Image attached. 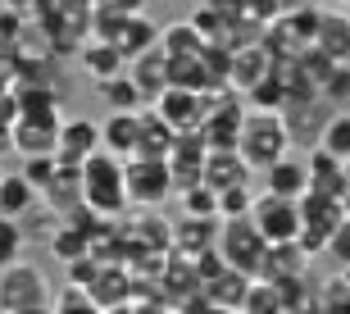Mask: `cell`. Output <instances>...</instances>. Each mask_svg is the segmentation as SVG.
Listing matches in <instances>:
<instances>
[{
    "mask_svg": "<svg viewBox=\"0 0 350 314\" xmlns=\"http://www.w3.org/2000/svg\"><path fill=\"white\" fill-rule=\"evenodd\" d=\"M155 114L169 123L173 132H191L205 118V92H182V87H164L155 96Z\"/></svg>",
    "mask_w": 350,
    "mask_h": 314,
    "instance_id": "10",
    "label": "cell"
},
{
    "mask_svg": "<svg viewBox=\"0 0 350 314\" xmlns=\"http://www.w3.org/2000/svg\"><path fill=\"white\" fill-rule=\"evenodd\" d=\"M132 82H137V92H142V101L146 105H155V96L164 92V87H169V55L159 51H146V55H137V60H132Z\"/></svg>",
    "mask_w": 350,
    "mask_h": 314,
    "instance_id": "17",
    "label": "cell"
},
{
    "mask_svg": "<svg viewBox=\"0 0 350 314\" xmlns=\"http://www.w3.org/2000/svg\"><path fill=\"white\" fill-rule=\"evenodd\" d=\"M327 255H332V260H337L341 269L350 264V219H341L337 228H332V241H327Z\"/></svg>",
    "mask_w": 350,
    "mask_h": 314,
    "instance_id": "38",
    "label": "cell"
},
{
    "mask_svg": "<svg viewBox=\"0 0 350 314\" xmlns=\"http://www.w3.org/2000/svg\"><path fill=\"white\" fill-rule=\"evenodd\" d=\"M82 205L114 219L128 209V187H123V159L109 155V151H96V155L82 159Z\"/></svg>",
    "mask_w": 350,
    "mask_h": 314,
    "instance_id": "2",
    "label": "cell"
},
{
    "mask_svg": "<svg viewBox=\"0 0 350 314\" xmlns=\"http://www.w3.org/2000/svg\"><path fill=\"white\" fill-rule=\"evenodd\" d=\"M305 314H350V287H346V278H327L323 287H314L310 301H305Z\"/></svg>",
    "mask_w": 350,
    "mask_h": 314,
    "instance_id": "26",
    "label": "cell"
},
{
    "mask_svg": "<svg viewBox=\"0 0 350 314\" xmlns=\"http://www.w3.org/2000/svg\"><path fill=\"white\" fill-rule=\"evenodd\" d=\"M0 314H55L51 305H23V310H0Z\"/></svg>",
    "mask_w": 350,
    "mask_h": 314,
    "instance_id": "44",
    "label": "cell"
},
{
    "mask_svg": "<svg viewBox=\"0 0 350 314\" xmlns=\"http://www.w3.org/2000/svg\"><path fill=\"white\" fill-rule=\"evenodd\" d=\"M200 46H205V37L191 27V18H187V23L159 27V51L169 55V60H178V55H200Z\"/></svg>",
    "mask_w": 350,
    "mask_h": 314,
    "instance_id": "27",
    "label": "cell"
},
{
    "mask_svg": "<svg viewBox=\"0 0 350 314\" xmlns=\"http://www.w3.org/2000/svg\"><path fill=\"white\" fill-rule=\"evenodd\" d=\"M250 105H241L237 92H205V118H200V137L209 151H237V132Z\"/></svg>",
    "mask_w": 350,
    "mask_h": 314,
    "instance_id": "4",
    "label": "cell"
},
{
    "mask_svg": "<svg viewBox=\"0 0 350 314\" xmlns=\"http://www.w3.org/2000/svg\"><path fill=\"white\" fill-rule=\"evenodd\" d=\"M291 5H323V0H291Z\"/></svg>",
    "mask_w": 350,
    "mask_h": 314,
    "instance_id": "45",
    "label": "cell"
},
{
    "mask_svg": "<svg viewBox=\"0 0 350 314\" xmlns=\"http://www.w3.org/2000/svg\"><path fill=\"white\" fill-rule=\"evenodd\" d=\"M51 255L59 264H73V260H82V255H91V237L82 233L78 223L59 219V223H55V233H51Z\"/></svg>",
    "mask_w": 350,
    "mask_h": 314,
    "instance_id": "25",
    "label": "cell"
},
{
    "mask_svg": "<svg viewBox=\"0 0 350 314\" xmlns=\"http://www.w3.org/2000/svg\"><path fill=\"white\" fill-rule=\"evenodd\" d=\"M55 169H59V159H55V155H23V169H18V173H23L37 192H46L51 178H55Z\"/></svg>",
    "mask_w": 350,
    "mask_h": 314,
    "instance_id": "34",
    "label": "cell"
},
{
    "mask_svg": "<svg viewBox=\"0 0 350 314\" xmlns=\"http://www.w3.org/2000/svg\"><path fill=\"white\" fill-rule=\"evenodd\" d=\"M105 5L118 14H146V0H105Z\"/></svg>",
    "mask_w": 350,
    "mask_h": 314,
    "instance_id": "41",
    "label": "cell"
},
{
    "mask_svg": "<svg viewBox=\"0 0 350 314\" xmlns=\"http://www.w3.org/2000/svg\"><path fill=\"white\" fill-rule=\"evenodd\" d=\"M23 305H51V283L37 264L14 260L0 269V310H23Z\"/></svg>",
    "mask_w": 350,
    "mask_h": 314,
    "instance_id": "6",
    "label": "cell"
},
{
    "mask_svg": "<svg viewBox=\"0 0 350 314\" xmlns=\"http://www.w3.org/2000/svg\"><path fill=\"white\" fill-rule=\"evenodd\" d=\"M286 151H291V132H286L282 114H278V109H246L241 132H237V155L260 173L264 164L282 159Z\"/></svg>",
    "mask_w": 350,
    "mask_h": 314,
    "instance_id": "1",
    "label": "cell"
},
{
    "mask_svg": "<svg viewBox=\"0 0 350 314\" xmlns=\"http://www.w3.org/2000/svg\"><path fill=\"white\" fill-rule=\"evenodd\" d=\"M96 274H100V260H96V255H82V260L68 264V287H82V291H87L91 283H96Z\"/></svg>",
    "mask_w": 350,
    "mask_h": 314,
    "instance_id": "37",
    "label": "cell"
},
{
    "mask_svg": "<svg viewBox=\"0 0 350 314\" xmlns=\"http://www.w3.org/2000/svg\"><path fill=\"white\" fill-rule=\"evenodd\" d=\"M23 246H27V228L23 219H10V214H0V269L14 260H23Z\"/></svg>",
    "mask_w": 350,
    "mask_h": 314,
    "instance_id": "32",
    "label": "cell"
},
{
    "mask_svg": "<svg viewBox=\"0 0 350 314\" xmlns=\"http://www.w3.org/2000/svg\"><path fill=\"white\" fill-rule=\"evenodd\" d=\"M319 146L350 164V109H332V118L323 123V137H319Z\"/></svg>",
    "mask_w": 350,
    "mask_h": 314,
    "instance_id": "31",
    "label": "cell"
},
{
    "mask_svg": "<svg viewBox=\"0 0 350 314\" xmlns=\"http://www.w3.org/2000/svg\"><path fill=\"white\" fill-rule=\"evenodd\" d=\"M96 92H100V101L109 105V109H142V92H137V82H132V73H114V78L96 82Z\"/></svg>",
    "mask_w": 350,
    "mask_h": 314,
    "instance_id": "28",
    "label": "cell"
},
{
    "mask_svg": "<svg viewBox=\"0 0 350 314\" xmlns=\"http://www.w3.org/2000/svg\"><path fill=\"white\" fill-rule=\"evenodd\" d=\"M191 27H196V32H200L205 41H214V37L223 32V14H214L209 5H200V10L191 14Z\"/></svg>",
    "mask_w": 350,
    "mask_h": 314,
    "instance_id": "39",
    "label": "cell"
},
{
    "mask_svg": "<svg viewBox=\"0 0 350 314\" xmlns=\"http://www.w3.org/2000/svg\"><path fill=\"white\" fill-rule=\"evenodd\" d=\"M273 68V55L264 51V41H255V46H241V51H232V64H228V87H237V92H250L255 82L264 78Z\"/></svg>",
    "mask_w": 350,
    "mask_h": 314,
    "instance_id": "16",
    "label": "cell"
},
{
    "mask_svg": "<svg viewBox=\"0 0 350 314\" xmlns=\"http://www.w3.org/2000/svg\"><path fill=\"white\" fill-rule=\"evenodd\" d=\"M246 287L250 278L241 274V269H223V274H214L209 283H200V296H205L209 305H223V310H241V301H246Z\"/></svg>",
    "mask_w": 350,
    "mask_h": 314,
    "instance_id": "21",
    "label": "cell"
},
{
    "mask_svg": "<svg viewBox=\"0 0 350 314\" xmlns=\"http://www.w3.org/2000/svg\"><path fill=\"white\" fill-rule=\"evenodd\" d=\"M178 132L155 114V105H142L137 109V155H150V159H164L169 155V146Z\"/></svg>",
    "mask_w": 350,
    "mask_h": 314,
    "instance_id": "18",
    "label": "cell"
},
{
    "mask_svg": "<svg viewBox=\"0 0 350 314\" xmlns=\"http://www.w3.org/2000/svg\"><path fill=\"white\" fill-rule=\"evenodd\" d=\"M250 205H255V192H250V183L223 187V192H219V219H246Z\"/></svg>",
    "mask_w": 350,
    "mask_h": 314,
    "instance_id": "33",
    "label": "cell"
},
{
    "mask_svg": "<svg viewBox=\"0 0 350 314\" xmlns=\"http://www.w3.org/2000/svg\"><path fill=\"white\" fill-rule=\"evenodd\" d=\"M250 164L237 151H209L205 155V164H200V183L205 187H214V192H223V187H241V183H250Z\"/></svg>",
    "mask_w": 350,
    "mask_h": 314,
    "instance_id": "13",
    "label": "cell"
},
{
    "mask_svg": "<svg viewBox=\"0 0 350 314\" xmlns=\"http://www.w3.org/2000/svg\"><path fill=\"white\" fill-rule=\"evenodd\" d=\"M282 314H305V310H291V305H286V310H282Z\"/></svg>",
    "mask_w": 350,
    "mask_h": 314,
    "instance_id": "48",
    "label": "cell"
},
{
    "mask_svg": "<svg viewBox=\"0 0 350 314\" xmlns=\"http://www.w3.org/2000/svg\"><path fill=\"white\" fill-rule=\"evenodd\" d=\"M214 241H219V219H191V214H182L178 223H173V250L178 255H200V250H214Z\"/></svg>",
    "mask_w": 350,
    "mask_h": 314,
    "instance_id": "20",
    "label": "cell"
},
{
    "mask_svg": "<svg viewBox=\"0 0 350 314\" xmlns=\"http://www.w3.org/2000/svg\"><path fill=\"white\" fill-rule=\"evenodd\" d=\"M37 187L27 183L23 173H0V214H10V219H27L32 209H37Z\"/></svg>",
    "mask_w": 350,
    "mask_h": 314,
    "instance_id": "23",
    "label": "cell"
},
{
    "mask_svg": "<svg viewBox=\"0 0 350 314\" xmlns=\"http://www.w3.org/2000/svg\"><path fill=\"white\" fill-rule=\"evenodd\" d=\"M305 269H310V255L300 250V241H273V246H264V264L255 278L291 283V278H305Z\"/></svg>",
    "mask_w": 350,
    "mask_h": 314,
    "instance_id": "11",
    "label": "cell"
},
{
    "mask_svg": "<svg viewBox=\"0 0 350 314\" xmlns=\"http://www.w3.org/2000/svg\"><path fill=\"white\" fill-rule=\"evenodd\" d=\"M96 151H100V123L78 118V114H64L59 137H55V159H64V164H82V159L96 155Z\"/></svg>",
    "mask_w": 350,
    "mask_h": 314,
    "instance_id": "9",
    "label": "cell"
},
{
    "mask_svg": "<svg viewBox=\"0 0 350 314\" xmlns=\"http://www.w3.org/2000/svg\"><path fill=\"white\" fill-rule=\"evenodd\" d=\"M250 223L260 228L264 241H296L300 233V205L286 196H273V192H260L255 196V205H250Z\"/></svg>",
    "mask_w": 350,
    "mask_h": 314,
    "instance_id": "7",
    "label": "cell"
},
{
    "mask_svg": "<svg viewBox=\"0 0 350 314\" xmlns=\"http://www.w3.org/2000/svg\"><path fill=\"white\" fill-rule=\"evenodd\" d=\"M178 200H182V214H191V219H219V192L205 183L182 187Z\"/></svg>",
    "mask_w": 350,
    "mask_h": 314,
    "instance_id": "30",
    "label": "cell"
},
{
    "mask_svg": "<svg viewBox=\"0 0 350 314\" xmlns=\"http://www.w3.org/2000/svg\"><path fill=\"white\" fill-rule=\"evenodd\" d=\"M286 10H291V0H246V18H255L260 27L278 23Z\"/></svg>",
    "mask_w": 350,
    "mask_h": 314,
    "instance_id": "36",
    "label": "cell"
},
{
    "mask_svg": "<svg viewBox=\"0 0 350 314\" xmlns=\"http://www.w3.org/2000/svg\"><path fill=\"white\" fill-rule=\"evenodd\" d=\"M214 14H223V18H237V14H246V0H205Z\"/></svg>",
    "mask_w": 350,
    "mask_h": 314,
    "instance_id": "40",
    "label": "cell"
},
{
    "mask_svg": "<svg viewBox=\"0 0 350 314\" xmlns=\"http://www.w3.org/2000/svg\"><path fill=\"white\" fill-rule=\"evenodd\" d=\"M78 55H82V73H87L91 82L114 78V73H123V64H128V60L118 55V46H114V41H105V37H82Z\"/></svg>",
    "mask_w": 350,
    "mask_h": 314,
    "instance_id": "15",
    "label": "cell"
},
{
    "mask_svg": "<svg viewBox=\"0 0 350 314\" xmlns=\"http://www.w3.org/2000/svg\"><path fill=\"white\" fill-rule=\"evenodd\" d=\"M0 5L14 10V14H23V18H27V10H32V0H0Z\"/></svg>",
    "mask_w": 350,
    "mask_h": 314,
    "instance_id": "43",
    "label": "cell"
},
{
    "mask_svg": "<svg viewBox=\"0 0 350 314\" xmlns=\"http://www.w3.org/2000/svg\"><path fill=\"white\" fill-rule=\"evenodd\" d=\"M332 5H341V10H350V0H332Z\"/></svg>",
    "mask_w": 350,
    "mask_h": 314,
    "instance_id": "47",
    "label": "cell"
},
{
    "mask_svg": "<svg viewBox=\"0 0 350 314\" xmlns=\"http://www.w3.org/2000/svg\"><path fill=\"white\" fill-rule=\"evenodd\" d=\"M123 187H128V205L159 209L173 196V173L164 159L132 155V159H123Z\"/></svg>",
    "mask_w": 350,
    "mask_h": 314,
    "instance_id": "3",
    "label": "cell"
},
{
    "mask_svg": "<svg viewBox=\"0 0 350 314\" xmlns=\"http://www.w3.org/2000/svg\"><path fill=\"white\" fill-rule=\"evenodd\" d=\"M264 192H273V196H286V200H300V192L310 187V173H305V159L291 155L286 151L282 159H273V164H264Z\"/></svg>",
    "mask_w": 350,
    "mask_h": 314,
    "instance_id": "12",
    "label": "cell"
},
{
    "mask_svg": "<svg viewBox=\"0 0 350 314\" xmlns=\"http://www.w3.org/2000/svg\"><path fill=\"white\" fill-rule=\"evenodd\" d=\"M346 18H350V10H346Z\"/></svg>",
    "mask_w": 350,
    "mask_h": 314,
    "instance_id": "49",
    "label": "cell"
},
{
    "mask_svg": "<svg viewBox=\"0 0 350 314\" xmlns=\"http://www.w3.org/2000/svg\"><path fill=\"white\" fill-rule=\"evenodd\" d=\"M341 278H346V287H350V264H346V269H341Z\"/></svg>",
    "mask_w": 350,
    "mask_h": 314,
    "instance_id": "46",
    "label": "cell"
},
{
    "mask_svg": "<svg viewBox=\"0 0 350 314\" xmlns=\"http://www.w3.org/2000/svg\"><path fill=\"white\" fill-rule=\"evenodd\" d=\"M305 173H310V187H314V192L337 196V192H341V178H346V159H337L332 151H323V146H310V155H305Z\"/></svg>",
    "mask_w": 350,
    "mask_h": 314,
    "instance_id": "22",
    "label": "cell"
},
{
    "mask_svg": "<svg viewBox=\"0 0 350 314\" xmlns=\"http://www.w3.org/2000/svg\"><path fill=\"white\" fill-rule=\"evenodd\" d=\"M214 246H219V255L232 264V269L255 278L260 264H264V246H269V241L260 237V228H255L250 214H246V219H219V241H214Z\"/></svg>",
    "mask_w": 350,
    "mask_h": 314,
    "instance_id": "5",
    "label": "cell"
},
{
    "mask_svg": "<svg viewBox=\"0 0 350 314\" xmlns=\"http://www.w3.org/2000/svg\"><path fill=\"white\" fill-rule=\"evenodd\" d=\"M51 310H55V314H105V310H100L96 301H91V296H87L82 287H64V296H59V301H55Z\"/></svg>",
    "mask_w": 350,
    "mask_h": 314,
    "instance_id": "35",
    "label": "cell"
},
{
    "mask_svg": "<svg viewBox=\"0 0 350 314\" xmlns=\"http://www.w3.org/2000/svg\"><path fill=\"white\" fill-rule=\"evenodd\" d=\"M314 46H319L327 60L346 64V55H350V18H346V10H341V14H323V18H319Z\"/></svg>",
    "mask_w": 350,
    "mask_h": 314,
    "instance_id": "24",
    "label": "cell"
},
{
    "mask_svg": "<svg viewBox=\"0 0 350 314\" xmlns=\"http://www.w3.org/2000/svg\"><path fill=\"white\" fill-rule=\"evenodd\" d=\"M282 291H278V283H269V278H250L246 287V301H241V314H282Z\"/></svg>",
    "mask_w": 350,
    "mask_h": 314,
    "instance_id": "29",
    "label": "cell"
},
{
    "mask_svg": "<svg viewBox=\"0 0 350 314\" xmlns=\"http://www.w3.org/2000/svg\"><path fill=\"white\" fill-rule=\"evenodd\" d=\"M100 151L118 159L137 155V109H109V118L100 123Z\"/></svg>",
    "mask_w": 350,
    "mask_h": 314,
    "instance_id": "14",
    "label": "cell"
},
{
    "mask_svg": "<svg viewBox=\"0 0 350 314\" xmlns=\"http://www.w3.org/2000/svg\"><path fill=\"white\" fill-rule=\"evenodd\" d=\"M332 109H337V105H327L319 92H310V96H291V101H286L278 114H282L286 132H291V142L319 146V137H323V123L332 118Z\"/></svg>",
    "mask_w": 350,
    "mask_h": 314,
    "instance_id": "8",
    "label": "cell"
},
{
    "mask_svg": "<svg viewBox=\"0 0 350 314\" xmlns=\"http://www.w3.org/2000/svg\"><path fill=\"white\" fill-rule=\"evenodd\" d=\"M114 46H118L123 60H137V55L159 46V27L150 23L146 14H123V23H118V32H114Z\"/></svg>",
    "mask_w": 350,
    "mask_h": 314,
    "instance_id": "19",
    "label": "cell"
},
{
    "mask_svg": "<svg viewBox=\"0 0 350 314\" xmlns=\"http://www.w3.org/2000/svg\"><path fill=\"white\" fill-rule=\"evenodd\" d=\"M337 205H341V214L350 219V164H346V178H341V192H337Z\"/></svg>",
    "mask_w": 350,
    "mask_h": 314,
    "instance_id": "42",
    "label": "cell"
}]
</instances>
